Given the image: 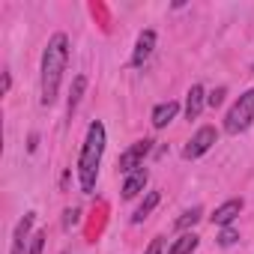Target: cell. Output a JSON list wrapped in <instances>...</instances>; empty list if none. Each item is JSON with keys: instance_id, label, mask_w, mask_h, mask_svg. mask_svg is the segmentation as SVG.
Returning a JSON list of instances; mask_svg holds the SVG:
<instances>
[{"instance_id": "9c48e42d", "label": "cell", "mask_w": 254, "mask_h": 254, "mask_svg": "<svg viewBox=\"0 0 254 254\" xmlns=\"http://www.w3.org/2000/svg\"><path fill=\"white\" fill-rule=\"evenodd\" d=\"M144 186H147V171H144V168H138L135 174L126 177V183H123V197H126V200L138 197V194L144 191Z\"/></svg>"}, {"instance_id": "d6986e66", "label": "cell", "mask_w": 254, "mask_h": 254, "mask_svg": "<svg viewBox=\"0 0 254 254\" xmlns=\"http://www.w3.org/2000/svg\"><path fill=\"white\" fill-rule=\"evenodd\" d=\"M144 254H162V239H153V242H150V248H147Z\"/></svg>"}, {"instance_id": "52a82bcc", "label": "cell", "mask_w": 254, "mask_h": 254, "mask_svg": "<svg viewBox=\"0 0 254 254\" xmlns=\"http://www.w3.org/2000/svg\"><path fill=\"white\" fill-rule=\"evenodd\" d=\"M239 212H242V200H239V197L224 200V203L212 212V224H218V227H230V221H233Z\"/></svg>"}, {"instance_id": "6da1fadb", "label": "cell", "mask_w": 254, "mask_h": 254, "mask_svg": "<svg viewBox=\"0 0 254 254\" xmlns=\"http://www.w3.org/2000/svg\"><path fill=\"white\" fill-rule=\"evenodd\" d=\"M66 60H69V42L63 33H54L45 54H42V105H54Z\"/></svg>"}, {"instance_id": "ac0fdd59", "label": "cell", "mask_w": 254, "mask_h": 254, "mask_svg": "<svg viewBox=\"0 0 254 254\" xmlns=\"http://www.w3.org/2000/svg\"><path fill=\"white\" fill-rule=\"evenodd\" d=\"M224 93H227L224 87H218V90H212V93L206 96V105H212V108H218V105L224 102Z\"/></svg>"}, {"instance_id": "7a4b0ae2", "label": "cell", "mask_w": 254, "mask_h": 254, "mask_svg": "<svg viewBox=\"0 0 254 254\" xmlns=\"http://www.w3.org/2000/svg\"><path fill=\"white\" fill-rule=\"evenodd\" d=\"M102 153H105V126L96 120V123H90L87 141H84L81 156H78V183H81V191H93L96 189Z\"/></svg>"}, {"instance_id": "3957f363", "label": "cell", "mask_w": 254, "mask_h": 254, "mask_svg": "<svg viewBox=\"0 0 254 254\" xmlns=\"http://www.w3.org/2000/svg\"><path fill=\"white\" fill-rule=\"evenodd\" d=\"M251 120H254V90L242 93L236 99V105L227 111V117H224V132L227 135H239V132H245L248 126H251Z\"/></svg>"}, {"instance_id": "8992f818", "label": "cell", "mask_w": 254, "mask_h": 254, "mask_svg": "<svg viewBox=\"0 0 254 254\" xmlns=\"http://www.w3.org/2000/svg\"><path fill=\"white\" fill-rule=\"evenodd\" d=\"M153 48H156V33H153V30H144V33L138 36V45H135V54H132V66H144V63L150 60V54H153Z\"/></svg>"}, {"instance_id": "30bf717a", "label": "cell", "mask_w": 254, "mask_h": 254, "mask_svg": "<svg viewBox=\"0 0 254 254\" xmlns=\"http://www.w3.org/2000/svg\"><path fill=\"white\" fill-rule=\"evenodd\" d=\"M33 221H36L33 212H27V215L18 221V227H15V239H12V254H24V242H27V236H30Z\"/></svg>"}, {"instance_id": "2e32d148", "label": "cell", "mask_w": 254, "mask_h": 254, "mask_svg": "<svg viewBox=\"0 0 254 254\" xmlns=\"http://www.w3.org/2000/svg\"><path fill=\"white\" fill-rule=\"evenodd\" d=\"M45 239H48V233H45V230H39V233L30 239V251H27V254H42V248H45Z\"/></svg>"}, {"instance_id": "ba28073f", "label": "cell", "mask_w": 254, "mask_h": 254, "mask_svg": "<svg viewBox=\"0 0 254 254\" xmlns=\"http://www.w3.org/2000/svg\"><path fill=\"white\" fill-rule=\"evenodd\" d=\"M203 105H206V93H203L200 84H194V87L189 90V96H186V117H189V120H197L200 111H203Z\"/></svg>"}, {"instance_id": "9a60e30c", "label": "cell", "mask_w": 254, "mask_h": 254, "mask_svg": "<svg viewBox=\"0 0 254 254\" xmlns=\"http://www.w3.org/2000/svg\"><path fill=\"white\" fill-rule=\"evenodd\" d=\"M84 87H87V78L78 75L75 84H72V96H69V114H75V108H78V102H81V96H84Z\"/></svg>"}, {"instance_id": "5b68a950", "label": "cell", "mask_w": 254, "mask_h": 254, "mask_svg": "<svg viewBox=\"0 0 254 254\" xmlns=\"http://www.w3.org/2000/svg\"><path fill=\"white\" fill-rule=\"evenodd\" d=\"M215 141H218V132L212 129V126H200V129L194 132V138L189 141V147L183 150V156H186V159H197V156H203Z\"/></svg>"}, {"instance_id": "5bb4252c", "label": "cell", "mask_w": 254, "mask_h": 254, "mask_svg": "<svg viewBox=\"0 0 254 254\" xmlns=\"http://www.w3.org/2000/svg\"><path fill=\"white\" fill-rule=\"evenodd\" d=\"M200 215H203V209H200V206H191V209H186V212L177 218V230H189L191 224H197V221H200Z\"/></svg>"}, {"instance_id": "e0dca14e", "label": "cell", "mask_w": 254, "mask_h": 254, "mask_svg": "<svg viewBox=\"0 0 254 254\" xmlns=\"http://www.w3.org/2000/svg\"><path fill=\"white\" fill-rule=\"evenodd\" d=\"M236 239H239V233H236L233 227H224V230H221V236H218V245H233Z\"/></svg>"}, {"instance_id": "7c38bea8", "label": "cell", "mask_w": 254, "mask_h": 254, "mask_svg": "<svg viewBox=\"0 0 254 254\" xmlns=\"http://www.w3.org/2000/svg\"><path fill=\"white\" fill-rule=\"evenodd\" d=\"M197 242H200V239H197L194 233H183V236L171 245V251H168V254H191V251L197 248Z\"/></svg>"}, {"instance_id": "ffe728a7", "label": "cell", "mask_w": 254, "mask_h": 254, "mask_svg": "<svg viewBox=\"0 0 254 254\" xmlns=\"http://www.w3.org/2000/svg\"><path fill=\"white\" fill-rule=\"evenodd\" d=\"M75 218H78V209H66V221H63V224H66V227H72V224H75Z\"/></svg>"}, {"instance_id": "4fadbf2b", "label": "cell", "mask_w": 254, "mask_h": 254, "mask_svg": "<svg viewBox=\"0 0 254 254\" xmlns=\"http://www.w3.org/2000/svg\"><path fill=\"white\" fill-rule=\"evenodd\" d=\"M156 203H159V191H150V194L144 197V203H141V206L135 209L132 221H135V224H141V221H144V218H147V215H150V212L156 209Z\"/></svg>"}, {"instance_id": "8fae6325", "label": "cell", "mask_w": 254, "mask_h": 254, "mask_svg": "<svg viewBox=\"0 0 254 254\" xmlns=\"http://www.w3.org/2000/svg\"><path fill=\"white\" fill-rule=\"evenodd\" d=\"M177 114H180V105H177V102H162V105H156V111H153V126H156V129H165V126H168Z\"/></svg>"}, {"instance_id": "277c9868", "label": "cell", "mask_w": 254, "mask_h": 254, "mask_svg": "<svg viewBox=\"0 0 254 254\" xmlns=\"http://www.w3.org/2000/svg\"><path fill=\"white\" fill-rule=\"evenodd\" d=\"M150 150H153V141H150V138L132 144L129 150L120 156V171H123V174H135L138 168H144V159L150 156Z\"/></svg>"}]
</instances>
